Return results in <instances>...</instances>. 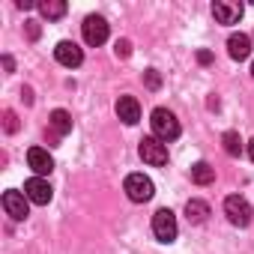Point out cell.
Here are the masks:
<instances>
[{"label": "cell", "instance_id": "obj_10", "mask_svg": "<svg viewBox=\"0 0 254 254\" xmlns=\"http://www.w3.org/2000/svg\"><path fill=\"white\" fill-rule=\"evenodd\" d=\"M242 3H230V0H215L212 3V15L218 24H236L242 18Z\"/></svg>", "mask_w": 254, "mask_h": 254}, {"label": "cell", "instance_id": "obj_22", "mask_svg": "<svg viewBox=\"0 0 254 254\" xmlns=\"http://www.w3.org/2000/svg\"><path fill=\"white\" fill-rule=\"evenodd\" d=\"M27 33H30V39H36L39 36V24L36 21H27Z\"/></svg>", "mask_w": 254, "mask_h": 254}, {"label": "cell", "instance_id": "obj_3", "mask_svg": "<svg viewBox=\"0 0 254 254\" xmlns=\"http://www.w3.org/2000/svg\"><path fill=\"white\" fill-rule=\"evenodd\" d=\"M224 215H227V221L236 224V227H248V224H251V206H248V200L239 197V194H230V197L224 200Z\"/></svg>", "mask_w": 254, "mask_h": 254}, {"label": "cell", "instance_id": "obj_6", "mask_svg": "<svg viewBox=\"0 0 254 254\" xmlns=\"http://www.w3.org/2000/svg\"><path fill=\"white\" fill-rule=\"evenodd\" d=\"M81 30H84V42L87 45H102L108 39V21L102 15H87Z\"/></svg>", "mask_w": 254, "mask_h": 254}, {"label": "cell", "instance_id": "obj_8", "mask_svg": "<svg viewBox=\"0 0 254 254\" xmlns=\"http://www.w3.org/2000/svg\"><path fill=\"white\" fill-rule=\"evenodd\" d=\"M3 209H6V215H12L15 221H24V218L30 215L27 194H24V191H15V189L3 191Z\"/></svg>", "mask_w": 254, "mask_h": 254}, {"label": "cell", "instance_id": "obj_5", "mask_svg": "<svg viewBox=\"0 0 254 254\" xmlns=\"http://www.w3.org/2000/svg\"><path fill=\"white\" fill-rule=\"evenodd\" d=\"M138 153H141V159H144L147 165H153V168L168 165V144H162L159 138H144L141 147H138Z\"/></svg>", "mask_w": 254, "mask_h": 254}, {"label": "cell", "instance_id": "obj_4", "mask_svg": "<svg viewBox=\"0 0 254 254\" xmlns=\"http://www.w3.org/2000/svg\"><path fill=\"white\" fill-rule=\"evenodd\" d=\"M177 215L171 212V209H159L156 215H153V233H156V239L159 242H174L177 239Z\"/></svg>", "mask_w": 254, "mask_h": 254}, {"label": "cell", "instance_id": "obj_21", "mask_svg": "<svg viewBox=\"0 0 254 254\" xmlns=\"http://www.w3.org/2000/svg\"><path fill=\"white\" fill-rule=\"evenodd\" d=\"M114 51H117V57H123V60H126V57L132 54V42H129V39H117Z\"/></svg>", "mask_w": 254, "mask_h": 254}, {"label": "cell", "instance_id": "obj_14", "mask_svg": "<svg viewBox=\"0 0 254 254\" xmlns=\"http://www.w3.org/2000/svg\"><path fill=\"white\" fill-rule=\"evenodd\" d=\"M206 215H209V203H203V200H189L186 203V218L191 224H203Z\"/></svg>", "mask_w": 254, "mask_h": 254}, {"label": "cell", "instance_id": "obj_13", "mask_svg": "<svg viewBox=\"0 0 254 254\" xmlns=\"http://www.w3.org/2000/svg\"><path fill=\"white\" fill-rule=\"evenodd\" d=\"M227 54H230L233 60H248V54H251V36L233 33V36L227 39Z\"/></svg>", "mask_w": 254, "mask_h": 254}, {"label": "cell", "instance_id": "obj_16", "mask_svg": "<svg viewBox=\"0 0 254 254\" xmlns=\"http://www.w3.org/2000/svg\"><path fill=\"white\" fill-rule=\"evenodd\" d=\"M39 12H42L48 21H57V18L66 15V3H63V0H42V3H39Z\"/></svg>", "mask_w": 254, "mask_h": 254}, {"label": "cell", "instance_id": "obj_7", "mask_svg": "<svg viewBox=\"0 0 254 254\" xmlns=\"http://www.w3.org/2000/svg\"><path fill=\"white\" fill-rule=\"evenodd\" d=\"M54 60H57L60 66H66V69H78V66L84 63V51H81L75 42L63 39V42H57V48H54Z\"/></svg>", "mask_w": 254, "mask_h": 254}, {"label": "cell", "instance_id": "obj_19", "mask_svg": "<svg viewBox=\"0 0 254 254\" xmlns=\"http://www.w3.org/2000/svg\"><path fill=\"white\" fill-rule=\"evenodd\" d=\"M144 81H147L150 90H159V87H162V75H159L156 69H147V72H144Z\"/></svg>", "mask_w": 254, "mask_h": 254}, {"label": "cell", "instance_id": "obj_17", "mask_svg": "<svg viewBox=\"0 0 254 254\" xmlns=\"http://www.w3.org/2000/svg\"><path fill=\"white\" fill-rule=\"evenodd\" d=\"M191 180H194L197 186H209V183L215 180V168H209L206 162H197V165L191 168Z\"/></svg>", "mask_w": 254, "mask_h": 254}, {"label": "cell", "instance_id": "obj_23", "mask_svg": "<svg viewBox=\"0 0 254 254\" xmlns=\"http://www.w3.org/2000/svg\"><path fill=\"white\" fill-rule=\"evenodd\" d=\"M197 60H200V63H209V60H212V54H209V51H200V54H197Z\"/></svg>", "mask_w": 254, "mask_h": 254}, {"label": "cell", "instance_id": "obj_18", "mask_svg": "<svg viewBox=\"0 0 254 254\" xmlns=\"http://www.w3.org/2000/svg\"><path fill=\"white\" fill-rule=\"evenodd\" d=\"M221 141H224V153H227V156H239V153H242V141H239L236 132H224Z\"/></svg>", "mask_w": 254, "mask_h": 254}, {"label": "cell", "instance_id": "obj_9", "mask_svg": "<svg viewBox=\"0 0 254 254\" xmlns=\"http://www.w3.org/2000/svg\"><path fill=\"white\" fill-rule=\"evenodd\" d=\"M24 194H27V200H30V203H39V206H45V203L54 197V191H51L48 180H42V177H30V180L24 183Z\"/></svg>", "mask_w": 254, "mask_h": 254}, {"label": "cell", "instance_id": "obj_2", "mask_svg": "<svg viewBox=\"0 0 254 254\" xmlns=\"http://www.w3.org/2000/svg\"><path fill=\"white\" fill-rule=\"evenodd\" d=\"M123 189H126V194H129V200H135V203H147L156 194L153 180L144 177V174H129V177H126V183H123Z\"/></svg>", "mask_w": 254, "mask_h": 254}, {"label": "cell", "instance_id": "obj_20", "mask_svg": "<svg viewBox=\"0 0 254 254\" xmlns=\"http://www.w3.org/2000/svg\"><path fill=\"white\" fill-rule=\"evenodd\" d=\"M3 129L12 135V132H18V117H15V111H6L3 114Z\"/></svg>", "mask_w": 254, "mask_h": 254}, {"label": "cell", "instance_id": "obj_25", "mask_svg": "<svg viewBox=\"0 0 254 254\" xmlns=\"http://www.w3.org/2000/svg\"><path fill=\"white\" fill-rule=\"evenodd\" d=\"M251 75H254V63H251Z\"/></svg>", "mask_w": 254, "mask_h": 254}, {"label": "cell", "instance_id": "obj_24", "mask_svg": "<svg viewBox=\"0 0 254 254\" xmlns=\"http://www.w3.org/2000/svg\"><path fill=\"white\" fill-rule=\"evenodd\" d=\"M248 159H251V162H254V138H251V141H248Z\"/></svg>", "mask_w": 254, "mask_h": 254}, {"label": "cell", "instance_id": "obj_15", "mask_svg": "<svg viewBox=\"0 0 254 254\" xmlns=\"http://www.w3.org/2000/svg\"><path fill=\"white\" fill-rule=\"evenodd\" d=\"M51 129L63 138V135H69L72 132V117L63 111V108H57V111H51Z\"/></svg>", "mask_w": 254, "mask_h": 254}, {"label": "cell", "instance_id": "obj_1", "mask_svg": "<svg viewBox=\"0 0 254 254\" xmlns=\"http://www.w3.org/2000/svg\"><path fill=\"white\" fill-rule=\"evenodd\" d=\"M150 126H153V138H159L162 144L180 138V120L168 108H156L153 117H150Z\"/></svg>", "mask_w": 254, "mask_h": 254}, {"label": "cell", "instance_id": "obj_12", "mask_svg": "<svg viewBox=\"0 0 254 254\" xmlns=\"http://www.w3.org/2000/svg\"><path fill=\"white\" fill-rule=\"evenodd\" d=\"M117 117L126 123V126H135L141 120V105L135 96H120L117 99Z\"/></svg>", "mask_w": 254, "mask_h": 254}, {"label": "cell", "instance_id": "obj_11", "mask_svg": "<svg viewBox=\"0 0 254 254\" xmlns=\"http://www.w3.org/2000/svg\"><path fill=\"white\" fill-rule=\"evenodd\" d=\"M27 165L36 171V177H48V174L54 171V159H51V153L42 150V147L27 150Z\"/></svg>", "mask_w": 254, "mask_h": 254}]
</instances>
